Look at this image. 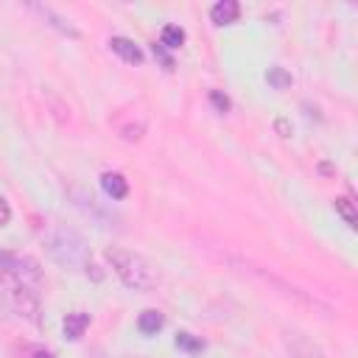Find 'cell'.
<instances>
[{
    "instance_id": "cell-1",
    "label": "cell",
    "mask_w": 358,
    "mask_h": 358,
    "mask_svg": "<svg viewBox=\"0 0 358 358\" xmlns=\"http://www.w3.org/2000/svg\"><path fill=\"white\" fill-rule=\"evenodd\" d=\"M42 243H45L50 260L56 266H62L64 271H84L90 263V246H87L84 235L76 232L73 227L50 224L42 232Z\"/></svg>"
},
{
    "instance_id": "cell-2",
    "label": "cell",
    "mask_w": 358,
    "mask_h": 358,
    "mask_svg": "<svg viewBox=\"0 0 358 358\" xmlns=\"http://www.w3.org/2000/svg\"><path fill=\"white\" fill-rule=\"evenodd\" d=\"M106 260H109L112 271L120 277V282H123L126 288H131V291H151V288H157V282H159L154 266H151L143 255H137V252H131V249L109 246V249H106Z\"/></svg>"
},
{
    "instance_id": "cell-3",
    "label": "cell",
    "mask_w": 358,
    "mask_h": 358,
    "mask_svg": "<svg viewBox=\"0 0 358 358\" xmlns=\"http://www.w3.org/2000/svg\"><path fill=\"white\" fill-rule=\"evenodd\" d=\"M0 268H3L8 277H14V280H20V282H25V285H39V282H42V266H39L31 255L0 249Z\"/></svg>"
},
{
    "instance_id": "cell-4",
    "label": "cell",
    "mask_w": 358,
    "mask_h": 358,
    "mask_svg": "<svg viewBox=\"0 0 358 358\" xmlns=\"http://www.w3.org/2000/svg\"><path fill=\"white\" fill-rule=\"evenodd\" d=\"M3 288H6V296L11 299V305H14V310L20 316H25L28 322H39V299L31 291V285H25V282H20V280L6 274Z\"/></svg>"
},
{
    "instance_id": "cell-5",
    "label": "cell",
    "mask_w": 358,
    "mask_h": 358,
    "mask_svg": "<svg viewBox=\"0 0 358 358\" xmlns=\"http://www.w3.org/2000/svg\"><path fill=\"white\" fill-rule=\"evenodd\" d=\"M31 8H34V11H36V14H39V17H42V20L50 25V28H56L59 34H64V36H70V39H78V36H81V31H78V28H76V25H73L67 17H62L56 8L42 6V3H34Z\"/></svg>"
},
{
    "instance_id": "cell-6",
    "label": "cell",
    "mask_w": 358,
    "mask_h": 358,
    "mask_svg": "<svg viewBox=\"0 0 358 358\" xmlns=\"http://www.w3.org/2000/svg\"><path fill=\"white\" fill-rule=\"evenodd\" d=\"M109 50L112 53H117L123 62H129V64H140L143 59H145V53L140 50V45H134L129 36H112L109 39Z\"/></svg>"
},
{
    "instance_id": "cell-7",
    "label": "cell",
    "mask_w": 358,
    "mask_h": 358,
    "mask_svg": "<svg viewBox=\"0 0 358 358\" xmlns=\"http://www.w3.org/2000/svg\"><path fill=\"white\" fill-rule=\"evenodd\" d=\"M238 17H241L238 0H218V3L210 8V20H213L215 25H232V22H238Z\"/></svg>"
},
{
    "instance_id": "cell-8",
    "label": "cell",
    "mask_w": 358,
    "mask_h": 358,
    "mask_svg": "<svg viewBox=\"0 0 358 358\" xmlns=\"http://www.w3.org/2000/svg\"><path fill=\"white\" fill-rule=\"evenodd\" d=\"M101 187H103V193H106L109 199H115V201H120V199L129 196V182H126V176L117 173V171H106V173L101 176Z\"/></svg>"
},
{
    "instance_id": "cell-9",
    "label": "cell",
    "mask_w": 358,
    "mask_h": 358,
    "mask_svg": "<svg viewBox=\"0 0 358 358\" xmlns=\"http://www.w3.org/2000/svg\"><path fill=\"white\" fill-rule=\"evenodd\" d=\"M87 327H90V313H84V310H73V313L64 316V338L78 341V338L84 336Z\"/></svg>"
},
{
    "instance_id": "cell-10",
    "label": "cell",
    "mask_w": 358,
    "mask_h": 358,
    "mask_svg": "<svg viewBox=\"0 0 358 358\" xmlns=\"http://www.w3.org/2000/svg\"><path fill=\"white\" fill-rule=\"evenodd\" d=\"M162 324H165V316H162L159 310H154V308H148V310H143V313L137 316V327H140V333H145V336L159 333Z\"/></svg>"
},
{
    "instance_id": "cell-11",
    "label": "cell",
    "mask_w": 358,
    "mask_h": 358,
    "mask_svg": "<svg viewBox=\"0 0 358 358\" xmlns=\"http://www.w3.org/2000/svg\"><path fill=\"white\" fill-rule=\"evenodd\" d=\"M182 42H185V28H179V25H173V22L162 25V34H159V45H162V48L176 50Z\"/></svg>"
},
{
    "instance_id": "cell-12",
    "label": "cell",
    "mask_w": 358,
    "mask_h": 358,
    "mask_svg": "<svg viewBox=\"0 0 358 358\" xmlns=\"http://www.w3.org/2000/svg\"><path fill=\"white\" fill-rule=\"evenodd\" d=\"M333 207H336V213L344 218V224H347L350 229L358 227V210H355V204H352L347 196H338V199L333 201Z\"/></svg>"
},
{
    "instance_id": "cell-13",
    "label": "cell",
    "mask_w": 358,
    "mask_h": 358,
    "mask_svg": "<svg viewBox=\"0 0 358 358\" xmlns=\"http://www.w3.org/2000/svg\"><path fill=\"white\" fill-rule=\"evenodd\" d=\"M266 81H268L274 90H288V87H291V73H288L285 67H268Z\"/></svg>"
},
{
    "instance_id": "cell-14",
    "label": "cell",
    "mask_w": 358,
    "mask_h": 358,
    "mask_svg": "<svg viewBox=\"0 0 358 358\" xmlns=\"http://www.w3.org/2000/svg\"><path fill=\"white\" fill-rule=\"evenodd\" d=\"M176 347L185 350V352H201L204 350V341L190 336V333H176Z\"/></svg>"
},
{
    "instance_id": "cell-15",
    "label": "cell",
    "mask_w": 358,
    "mask_h": 358,
    "mask_svg": "<svg viewBox=\"0 0 358 358\" xmlns=\"http://www.w3.org/2000/svg\"><path fill=\"white\" fill-rule=\"evenodd\" d=\"M210 103H213L218 112H229V106H232L229 98H227L221 90H210Z\"/></svg>"
},
{
    "instance_id": "cell-16",
    "label": "cell",
    "mask_w": 358,
    "mask_h": 358,
    "mask_svg": "<svg viewBox=\"0 0 358 358\" xmlns=\"http://www.w3.org/2000/svg\"><path fill=\"white\" fill-rule=\"evenodd\" d=\"M154 56H157V59H159V62H162V64H165L168 70L173 67V59H171V56L165 53V48H162V45H154Z\"/></svg>"
},
{
    "instance_id": "cell-17",
    "label": "cell",
    "mask_w": 358,
    "mask_h": 358,
    "mask_svg": "<svg viewBox=\"0 0 358 358\" xmlns=\"http://www.w3.org/2000/svg\"><path fill=\"white\" fill-rule=\"evenodd\" d=\"M11 221V207H8V201L0 196V227H6Z\"/></svg>"
},
{
    "instance_id": "cell-18",
    "label": "cell",
    "mask_w": 358,
    "mask_h": 358,
    "mask_svg": "<svg viewBox=\"0 0 358 358\" xmlns=\"http://www.w3.org/2000/svg\"><path fill=\"white\" fill-rule=\"evenodd\" d=\"M274 126H277V131H280L282 137H288V134H291V126H288L282 117H277V123H274Z\"/></svg>"
},
{
    "instance_id": "cell-19",
    "label": "cell",
    "mask_w": 358,
    "mask_h": 358,
    "mask_svg": "<svg viewBox=\"0 0 358 358\" xmlns=\"http://www.w3.org/2000/svg\"><path fill=\"white\" fill-rule=\"evenodd\" d=\"M31 358H53V355H50V352H45V350H39V352H34Z\"/></svg>"
}]
</instances>
